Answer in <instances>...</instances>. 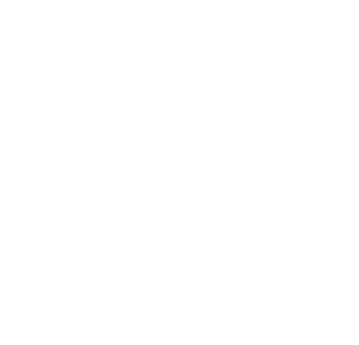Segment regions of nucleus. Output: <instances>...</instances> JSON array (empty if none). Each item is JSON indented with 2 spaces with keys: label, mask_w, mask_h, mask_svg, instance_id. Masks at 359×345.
I'll use <instances>...</instances> for the list:
<instances>
[]
</instances>
